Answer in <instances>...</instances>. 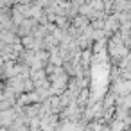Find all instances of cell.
Wrapping results in <instances>:
<instances>
[{
  "mask_svg": "<svg viewBox=\"0 0 131 131\" xmlns=\"http://www.w3.org/2000/svg\"><path fill=\"white\" fill-rule=\"evenodd\" d=\"M31 2L32 0H16V4H20V6H31Z\"/></svg>",
  "mask_w": 131,
  "mask_h": 131,
  "instance_id": "cell-1",
  "label": "cell"
}]
</instances>
